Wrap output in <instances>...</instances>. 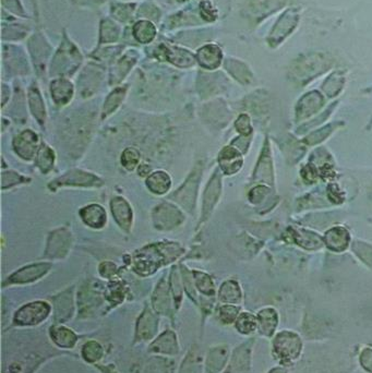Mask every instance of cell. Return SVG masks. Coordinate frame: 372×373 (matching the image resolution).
Returning <instances> with one entry per match:
<instances>
[{"mask_svg": "<svg viewBox=\"0 0 372 373\" xmlns=\"http://www.w3.org/2000/svg\"><path fill=\"white\" fill-rule=\"evenodd\" d=\"M118 35H119V31H118L116 24L108 21V20L103 22L101 31L102 43H112V42L117 40Z\"/></svg>", "mask_w": 372, "mask_h": 373, "instance_id": "cell-28", "label": "cell"}, {"mask_svg": "<svg viewBox=\"0 0 372 373\" xmlns=\"http://www.w3.org/2000/svg\"><path fill=\"white\" fill-rule=\"evenodd\" d=\"M255 179L264 180L266 182H273V169H272L271 156H270L269 145H266L264 153L261 155L257 171H255Z\"/></svg>", "mask_w": 372, "mask_h": 373, "instance_id": "cell-19", "label": "cell"}, {"mask_svg": "<svg viewBox=\"0 0 372 373\" xmlns=\"http://www.w3.org/2000/svg\"><path fill=\"white\" fill-rule=\"evenodd\" d=\"M303 176L305 180L309 182H314L316 179V171L312 166L308 165L303 168Z\"/></svg>", "mask_w": 372, "mask_h": 373, "instance_id": "cell-37", "label": "cell"}, {"mask_svg": "<svg viewBox=\"0 0 372 373\" xmlns=\"http://www.w3.org/2000/svg\"><path fill=\"white\" fill-rule=\"evenodd\" d=\"M80 53L77 51H72L70 49L64 51V48L59 51L54 62V75H70L69 72L73 71L77 68L78 64L80 62L79 58Z\"/></svg>", "mask_w": 372, "mask_h": 373, "instance_id": "cell-12", "label": "cell"}, {"mask_svg": "<svg viewBox=\"0 0 372 373\" xmlns=\"http://www.w3.org/2000/svg\"><path fill=\"white\" fill-rule=\"evenodd\" d=\"M184 250L177 243H160L146 245L133 258L135 269L141 275H151L163 265L175 261Z\"/></svg>", "mask_w": 372, "mask_h": 373, "instance_id": "cell-1", "label": "cell"}, {"mask_svg": "<svg viewBox=\"0 0 372 373\" xmlns=\"http://www.w3.org/2000/svg\"><path fill=\"white\" fill-rule=\"evenodd\" d=\"M27 182V179L20 176L19 173L14 171H3V189L10 188L14 184H21V182Z\"/></svg>", "mask_w": 372, "mask_h": 373, "instance_id": "cell-31", "label": "cell"}, {"mask_svg": "<svg viewBox=\"0 0 372 373\" xmlns=\"http://www.w3.org/2000/svg\"><path fill=\"white\" fill-rule=\"evenodd\" d=\"M38 143V138L36 134L31 130H25L14 139V149L22 158L30 160L34 158Z\"/></svg>", "mask_w": 372, "mask_h": 373, "instance_id": "cell-8", "label": "cell"}, {"mask_svg": "<svg viewBox=\"0 0 372 373\" xmlns=\"http://www.w3.org/2000/svg\"><path fill=\"white\" fill-rule=\"evenodd\" d=\"M218 163H220L221 169L224 173H226V175H233L242 168V155L234 147H225L220 153Z\"/></svg>", "mask_w": 372, "mask_h": 373, "instance_id": "cell-13", "label": "cell"}, {"mask_svg": "<svg viewBox=\"0 0 372 373\" xmlns=\"http://www.w3.org/2000/svg\"><path fill=\"white\" fill-rule=\"evenodd\" d=\"M353 250H355L359 258L362 260H366V256H368V258H370L372 261V249L370 245H364L362 243H353Z\"/></svg>", "mask_w": 372, "mask_h": 373, "instance_id": "cell-34", "label": "cell"}, {"mask_svg": "<svg viewBox=\"0 0 372 373\" xmlns=\"http://www.w3.org/2000/svg\"><path fill=\"white\" fill-rule=\"evenodd\" d=\"M314 94L316 93L308 94L306 97L301 99L299 107L297 108L298 118L309 117L322 106L323 101H322L321 96L316 93V97H314Z\"/></svg>", "mask_w": 372, "mask_h": 373, "instance_id": "cell-21", "label": "cell"}, {"mask_svg": "<svg viewBox=\"0 0 372 373\" xmlns=\"http://www.w3.org/2000/svg\"><path fill=\"white\" fill-rule=\"evenodd\" d=\"M221 49L216 45L203 46L198 53V60L207 69H216L221 64Z\"/></svg>", "mask_w": 372, "mask_h": 373, "instance_id": "cell-16", "label": "cell"}, {"mask_svg": "<svg viewBox=\"0 0 372 373\" xmlns=\"http://www.w3.org/2000/svg\"><path fill=\"white\" fill-rule=\"evenodd\" d=\"M220 195H221V177L216 171L205 189V197H203L202 219H201L202 223L209 219L211 212L220 199Z\"/></svg>", "mask_w": 372, "mask_h": 373, "instance_id": "cell-6", "label": "cell"}, {"mask_svg": "<svg viewBox=\"0 0 372 373\" xmlns=\"http://www.w3.org/2000/svg\"><path fill=\"white\" fill-rule=\"evenodd\" d=\"M71 247V234L65 228L55 230L48 238L46 256L49 258H64Z\"/></svg>", "mask_w": 372, "mask_h": 373, "instance_id": "cell-5", "label": "cell"}, {"mask_svg": "<svg viewBox=\"0 0 372 373\" xmlns=\"http://www.w3.org/2000/svg\"><path fill=\"white\" fill-rule=\"evenodd\" d=\"M81 219L84 224L92 228H102L106 224V212L99 204H91L80 210Z\"/></svg>", "mask_w": 372, "mask_h": 373, "instance_id": "cell-14", "label": "cell"}, {"mask_svg": "<svg viewBox=\"0 0 372 373\" xmlns=\"http://www.w3.org/2000/svg\"><path fill=\"white\" fill-rule=\"evenodd\" d=\"M49 306L45 302H35L23 306L16 315V323L21 324H34L47 317Z\"/></svg>", "mask_w": 372, "mask_h": 373, "instance_id": "cell-7", "label": "cell"}, {"mask_svg": "<svg viewBox=\"0 0 372 373\" xmlns=\"http://www.w3.org/2000/svg\"><path fill=\"white\" fill-rule=\"evenodd\" d=\"M51 96L56 104L66 105L71 101L72 95H73V86L71 82L66 80V79H58L51 82Z\"/></svg>", "mask_w": 372, "mask_h": 373, "instance_id": "cell-15", "label": "cell"}, {"mask_svg": "<svg viewBox=\"0 0 372 373\" xmlns=\"http://www.w3.org/2000/svg\"><path fill=\"white\" fill-rule=\"evenodd\" d=\"M333 125H327V127H325V128L321 129V130L316 131V132L311 134V136H307L305 141L308 142V144H316L323 141L327 136H330L331 132L333 131V128H334Z\"/></svg>", "mask_w": 372, "mask_h": 373, "instance_id": "cell-32", "label": "cell"}, {"mask_svg": "<svg viewBox=\"0 0 372 373\" xmlns=\"http://www.w3.org/2000/svg\"><path fill=\"white\" fill-rule=\"evenodd\" d=\"M51 269L49 263L31 264L29 267H22L8 278L9 284H23L33 282L42 278Z\"/></svg>", "mask_w": 372, "mask_h": 373, "instance_id": "cell-9", "label": "cell"}, {"mask_svg": "<svg viewBox=\"0 0 372 373\" xmlns=\"http://www.w3.org/2000/svg\"><path fill=\"white\" fill-rule=\"evenodd\" d=\"M156 34L154 25L149 21H140L136 23L133 27V35L138 42L142 44H148L153 40Z\"/></svg>", "mask_w": 372, "mask_h": 373, "instance_id": "cell-22", "label": "cell"}, {"mask_svg": "<svg viewBox=\"0 0 372 373\" xmlns=\"http://www.w3.org/2000/svg\"><path fill=\"white\" fill-rule=\"evenodd\" d=\"M54 160H55V154L54 151H51V147H47L46 144H43L40 151L38 153L36 158V164L40 167L43 173H48L51 171L54 166Z\"/></svg>", "mask_w": 372, "mask_h": 373, "instance_id": "cell-25", "label": "cell"}, {"mask_svg": "<svg viewBox=\"0 0 372 373\" xmlns=\"http://www.w3.org/2000/svg\"><path fill=\"white\" fill-rule=\"evenodd\" d=\"M125 88H116L114 92L109 94L106 101L104 103L103 112H102V117H103V119H105L107 116L111 115L113 112L117 110V107L119 106L120 103L125 99Z\"/></svg>", "mask_w": 372, "mask_h": 373, "instance_id": "cell-23", "label": "cell"}, {"mask_svg": "<svg viewBox=\"0 0 372 373\" xmlns=\"http://www.w3.org/2000/svg\"><path fill=\"white\" fill-rule=\"evenodd\" d=\"M194 280H196L198 288L202 293H207V295L214 293V286H213L212 280L207 274L201 272H194Z\"/></svg>", "mask_w": 372, "mask_h": 373, "instance_id": "cell-30", "label": "cell"}, {"mask_svg": "<svg viewBox=\"0 0 372 373\" xmlns=\"http://www.w3.org/2000/svg\"><path fill=\"white\" fill-rule=\"evenodd\" d=\"M185 221L181 210L170 203H162L153 212L154 226L160 230H172Z\"/></svg>", "mask_w": 372, "mask_h": 373, "instance_id": "cell-3", "label": "cell"}, {"mask_svg": "<svg viewBox=\"0 0 372 373\" xmlns=\"http://www.w3.org/2000/svg\"><path fill=\"white\" fill-rule=\"evenodd\" d=\"M140 158H141L140 153L136 149L129 147L126 149L125 152L121 155V164L127 171H133L138 166Z\"/></svg>", "mask_w": 372, "mask_h": 373, "instance_id": "cell-29", "label": "cell"}, {"mask_svg": "<svg viewBox=\"0 0 372 373\" xmlns=\"http://www.w3.org/2000/svg\"><path fill=\"white\" fill-rule=\"evenodd\" d=\"M29 103L33 116L36 118L40 125H44L46 119L45 105H44L38 86L34 84L29 90Z\"/></svg>", "mask_w": 372, "mask_h": 373, "instance_id": "cell-18", "label": "cell"}, {"mask_svg": "<svg viewBox=\"0 0 372 373\" xmlns=\"http://www.w3.org/2000/svg\"><path fill=\"white\" fill-rule=\"evenodd\" d=\"M116 272V265L112 262H103L100 267V273L104 278H111Z\"/></svg>", "mask_w": 372, "mask_h": 373, "instance_id": "cell-36", "label": "cell"}, {"mask_svg": "<svg viewBox=\"0 0 372 373\" xmlns=\"http://www.w3.org/2000/svg\"><path fill=\"white\" fill-rule=\"evenodd\" d=\"M349 241V232L342 227H335L325 234V243L333 251H343L344 249L347 248Z\"/></svg>", "mask_w": 372, "mask_h": 373, "instance_id": "cell-17", "label": "cell"}, {"mask_svg": "<svg viewBox=\"0 0 372 373\" xmlns=\"http://www.w3.org/2000/svg\"><path fill=\"white\" fill-rule=\"evenodd\" d=\"M102 184H103V182L93 173H86V171H80V169H73L51 182L49 184V188L55 190L65 186H100Z\"/></svg>", "mask_w": 372, "mask_h": 373, "instance_id": "cell-4", "label": "cell"}, {"mask_svg": "<svg viewBox=\"0 0 372 373\" xmlns=\"http://www.w3.org/2000/svg\"><path fill=\"white\" fill-rule=\"evenodd\" d=\"M146 184L152 192H154L155 195H164L170 190L172 182L168 173L164 171H156L146 179Z\"/></svg>", "mask_w": 372, "mask_h": 373, "instance_id": "cell-20", "label": "cell"}, {"mask_svg": "<svg viewBox=\"0 0 372 373\" xmlns=\"http://www.w3.org/2000/svg\"><path fill=\"white\" fill-rule=\"evenodd\" d=\"M201 175H202V168H194V171L187 179L186 182L172 197L176 202L179 203L188 212L194 210V206H196L198 186H199Z\"/></svg>", "mask_w": 372, "mask_h": 373, "instance_id": "cell-2", "label": "cell"}, {"mask_svg": "<svg viewBox=\"0 0 372 373\" xmlns=\"http://www.w3.org/2000/svg\"><path fill=\"white\" fill-rule=\"evenodd\" d=\"M295 240L298 245L306 249H318L322 247L321 238L314 232L307 230H298L295 232Z\"/></svg>", "mask_w": 372, "mask_h": 373, "instance_id": "cell-24", "label": "cell"}, {"mask_svg": "<svg viewBox=\"0 0 372 373\" xmlns=\"http://www.w3.org/2000/svg\"><path fill=\"white\" fill-rule=\"evenodd\" d=\"M113 216L121 230L129 232L132 225V210L123 197H114L111 202Z\"/></svg>", "mask_w": 372, "mask_h": 373, "instance_id": "cell-11", "label": "cell"}, {"mask_svg": "<svg viewBox=\"0 0 372 373\" xmlns=\"http://www.w3.org/2000/svg\"><path fill=\"white\" fill-rule=\"evenodd\" d=\"M159 51H160V56L164 57L167 62H172L178 67H191L196 62L194 55L189 53L188 51L181 49V48L161 45Z\"/></svg>", "mask_w": 372, "mask_h": 373, "instance_id": "cell-10", "label": "cell"}, {"mask_svg": "<svg viewBox=\"0 0 372 373\" xmlns=\"http://www.w3.org/2000/svg\"><path fill=\"white\" fill-rule=\"evenodd\" d=\"M236 129L240 134H242V136H249L251 134V125H250V119L247 115L240 116V118L236 120Z\"/></svg>", "mask_w": 372, "mask_h": 373, "instance_id": "cell-33", "label": "cell"}, {"mask_svg": "<svg viewBox=\"0 0 372 373\" xmlns=\"http://www.w3.org/2000/svg\"><path fill=\"white\" fill-rule=\"evenodd\" d=\"M266 192H268V189H266V186H257V188H255V189H253V191L250 192V195H249L250 201H251V202H253V204H258V203H260L261 201H262V199H264V195H266Z\"/></svg>", "mask_w": 372, "mask_h": 373, "instance_id": "cell-35", "label": "cell"}, {"mask_svg": "<svg viewBox=\"0 0 372 373\" xmlns=\"http://www.w3.org/2000/svg\"><path fill=\"white\" fill-rule=\"evenodd\" d=\"M220 296L224 302H238L240 298V287L235 282H226L222 286Z\"/></svg>", "mask_w": 372, "mask_h": 373, "instance_id": "cell-27", "label": "cell"}, {"mask_svg": "<svg viewBox=\"0 0 372 373\" xmlns=\"http://www.w3.org/2000/svg\"><path fill=\"white\" fill-rule=\"evenodd\" d=\"M135 62H136V60L133 58H129V57H124L123 59H120L118 64H116L114 71H113L112 77H111L112 83H118L123 80L129 70L132 68Z\"/></svg>", "mask_w": 372, "mask_h": 373, "instance_id": "cell-26", "label": "cell"}]
</instances>
